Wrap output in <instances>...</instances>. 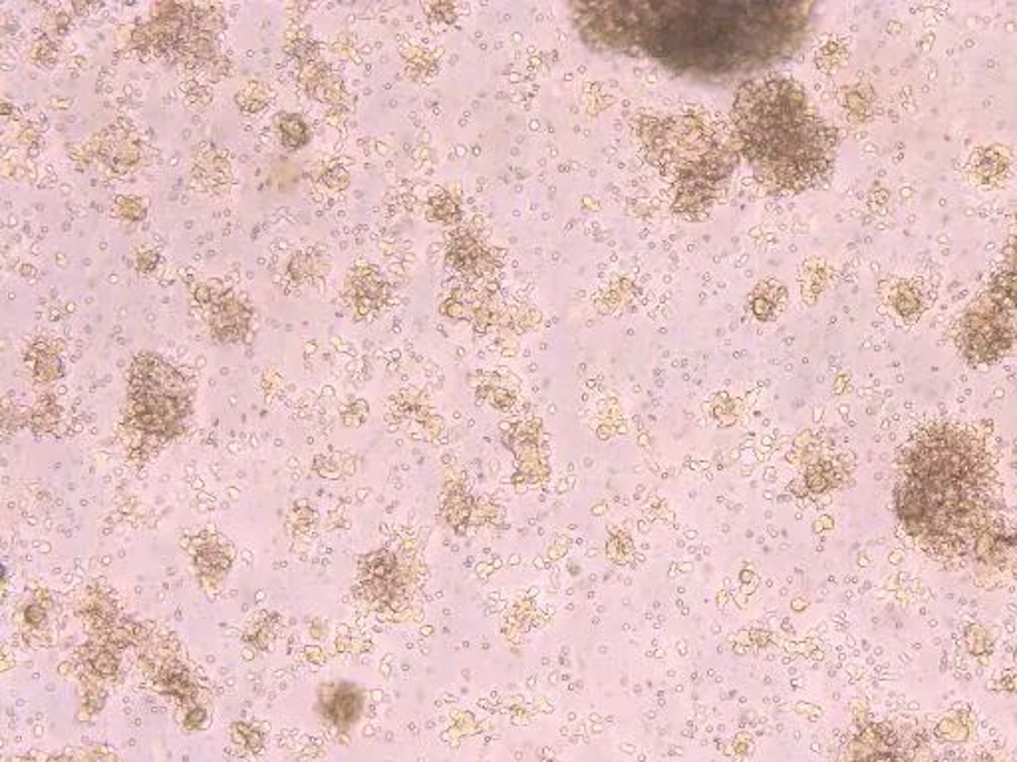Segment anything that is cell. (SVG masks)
Listing matches in <instances>:
<instances>
[{"label":"cell","instance_id":"obj_15","mask_svg":"<svg viewBox=\"0 0 1017 762\" xmlns=\"http://www.w3.org/2000/svg\"><path fill=\"white\" fill-rule=\"evenodd\" d=\"M306 94L311 95L312 100L329 105L344 104V98H346L342 78L336 72H332V70L322 78L319 84H314L311 90H306Z\"/></svg>","mask_w":1017,"mask_h":762},{"label":"cell","instance_id":"obj_28","mask_svg":"<svg viewBox=\"0 0 1017 762\" xmlns=\"http://www.w3.org/2000/svg\"><path fill=\"white\" fill-rule=\"evenodd\" d=\"M37 140H38L37 130H34V128H30V125H27V128H24V130L20 132V135H19L20 145H32V143L37 142Z\"/></svg>","mask_w":1017,"mask_h":762},{"label":"cell","instance_id":"obj_21","mask_svg":"<svg viewBox=\"0 0 1017 762\" xmlns=\"http://www.w3.org/2000/svg\"><path fill=\"white\" fill-rule=\"evenodd\" d=\"M32 60L38 67H52L57 62V44L52 38L44 37L38 40L32 48Z\"/></svg>","mask_w":1017,"mask_h":762},{"label":"cell","instance_id":"obj_13","mask_svg":"<svg viewBox=\"0 0 1017 762\" xmlns=\"http://www.w3.org/2000/svg\"><path fill=\"white\" fill-rule=\"evenodd\" d=\"M326 273V263L321 253L316 251H299L289 261V274L294 283H309L316 281Z\"/></svg>","mask_w":1017,"mask_h":762},{"label":"cell","instance_id":"obj_27","mask_svg":"<svg viewBox=\"0 0 1017 762\" xmlns=\"http://www.w3.org/2000/svg\"><path fill=\"white\" fill-rule=\"evenodd\" d=\"M158 264H160V254L155 253V251H143L135 258V268L142 274L153 273L158 268Z\"/></svg>","mask_w":1017,"mask_h":762},{"label":"cell","instance_id":"obj_23","mask_svg":"<svg viewBox=\"0 0 1017 762\" xmlns=\"http://www.w3.org/2000/svg\"><path fill=\"white\" fill-rule=\"evenodd\" d=\"M130 47L138 52H148V50H153V37H151V30L148 24H140L132 29V38H130Z\"/></svg>","mask_w":1017,"mask_h":762},{"label":"cell","instance_id":"obj_12","mask_svg":"<svg viewBox=\"0 0 1017 762\" xmlns=\"http://www.w3.org/2000/svg\"><path fill=\"white\" fill-rule=\"evenodd\" d=\"M29 364L34 377L42 384L54 382L62 376V362L47 342H37L34 346H30Z\"/></svg>","mask_w":1017,"mask_h":762},{"label":"cell","instance_id":"obj_17","mask_svg":"<svg viewBox=\"0 0 1017 762\" xmlns=\"http://www.w3.org/2000/svg\"><path fill=\"white\" fill-rule=\"evenodd\" d=\"M189 24L199 32L215 34L223 27V10L219 4H195Z\"/></svg>","mask_w":1017,"mask_h":762},{"label":"cell","instance_id":"obj_22","mask_svg":"<svg viewBox=\"0 0 1017 762\" xmlns=\"http://www.w3.org/2000/svg\"><path fill=\"white\" fill-rule=\"evenodd\" d=\"M321 181L332 191H344L350 185V173L344 167L334 165V167L322 171Z\"/></svg>","mask_w":1017,"mask_h":762},{"label":"cell","instance_id":"obj_3","mask_svg":"<svg viewBox=\"0 0 1017 762\" xmlns=\"http://www.w3.org/2000/svg\"><path fill=\"white\" fill-rule=\"evenodd\" d=\"M732 122L745 160L772 191H807L833 167L837 133L793 80L762 78L744 84L735 95Z\"/></svg>","mask_w":1017,"mask_h":762},{"label":"cell","instance_id":"obj_5","mask_svg":"<svg viewBox=\"0 0 1017 762\" xmlns=\"http://www.w3.org/2000/svg\"><path fill=\"white\" fill-rule=\"evenodd\" d=\"M130 392H148V394H168V396L185 397L191 399L193 387L188 377L181 374L175 366L155 354H140L133 359L128 374Z\"/></svg>","mask_w":1017,"mask_h":762},{"label":"cell","instance_id":"obj_24","mask_svg":"<svg viewBox=\"0 0 1017 762\" xmlns=\"http://www.w3.org/2000/svg\"><path fill=\"white\" fill-rule=\"evenodd\" d=\"M67 27H68L67 12H52V14H48L47 22H44V29H47V37L52 38V40H54V37H57V34L58 37H60V34H64V30H67Z\"/></svg>","mask_w":1017,"mask_h":762},{"label":"cell","instance_id":"obj_4","mask_svg":"<svg viewBox=\"0 0 1017 762\" xmlns=\"http://www.w3.org/2000/svg\"><path fill=\"white\" fill-rule=\"evenodd\" d=\"M360 588L367 602L380 606H396L404 598L407 580L400 570L396 556L387 550H377L364 556L359 568Z\"/></svg>","mask_w":1017,"mask_h":762},{"label":"cell","instance_id":"obj_26","mask_svg":"<svg viewBox=\"0 0 1017 762\" xmlns=\"http://www.w3.org/2000/svg\"><path fill=\"white\" fill-rule=\"evenodd\" d=\"M233 734H235L236 743L243 744V746L251 749V751H256V749L261 746V736L254 733L253 729H245V727L239 725L235 727Z\"/></svg>","mask_w":1017,"mask_h":762},{"label":"cell","instance_id":"obj_18","mask_svg":"<svg viewBox=\"0 0 1017 762\" xmlns=\"http://www.w3.org/2000/svg\"><path fill=\"white\" fill-rule=\"evenodd\" d=\"M115 209L120 219L128 223H143L148 217V205L142 199L120 197L115 201Z\"/></svg>","mask_w":1017,"mask_h":762},{"label":"cell","instance_id":"obj_29","mask_svg":"<svg viewBox=\"0 0 1017 762\" xmlns=\"http://www.w3.org/2000/svg\"><path fill=\"white\" fill-rule=\"evenodd\" d=\"M551 762H555V761H551Z\"/></svg>","mask_w":1017,"mask_h":762},{"label":"cell","instance_id":"obj_14","mask_svg":"<svg viewBox=\"0 0 1017 762\" xmlns=\"http://www.w3.org/2000/svg\"><path fill=\"white\" fill-rule=\"evenodd\" d=\"M195 565L201 575H225L231 565V558L218 542H201L195 550Z\"/></svg>","mask_w":1017,"mask_h":762},{"label":"cell","instance_id":"obj_20","mask_svg":"<svg viewBox=\"0 0 1017 762\" xmlns=\"http://www.w3.org/2000/svg\"><path fill=\"white\" fill-rule=\"evenodd\" d=\"M330 68L322 60H314L309 64H302L299 72V82L304 85V90H311L312 85L319 84L324 75L329 74Z\"/></svg>","mask_w":1017,"mask_h":762},{"label":"cell","instance_id":"obj_9","mask_svg":"<svg viewBox=\"0 0 1017 762\" xmlns=\"http://www.w3.org/2000/svg\"><path fill=\"white\" fill-rule=\"evenodd\" d=\"M92 153L113 171H128L142 161V145L123 130H105L92 143Z\"/></svg>","mask_w":1017,"mask_h":762},{"label":"cell","instance_id":"obj_10","mask_svg":"<svg viewBox=\"0 0 1017 762\" xmlns=\"http://www.w3.org/2000/svg\"><path fill=\"white\" fill-rule=\"evenodd\" d=\"M191 175L201 191L213 193V195L226 193V189L231 187V181H233L231 163L218 148H205L199 151L198 158L193 161Z\"/></svg>","mask_w":1017,"mask_h":762},{"label":"cell","instance_id":"obj_7","mask_svg":"<svg viewBox=\"0 0 1017 762\" xmlns=\"http://www.w3.org/2000/svg\"><path fill=\"white\" fill-rule=\"evenodd\" d=\"M316 709L330 725L336 727L340 731H349L362 715L364 697L362 691L349 681L330 683L321 689Z\"/></svg>","mask_w":1017,"mask_h":762},{"label":"cell","instance_id":"obj_25","mask_svg":"<svg viewBox=\"0 0 1017 762\" xmlns=\"http://www.w3.org/2000/svg\"><path fill=\"white\" fill-rule=\"evenodd\" d=\"M193 298H195L199 304L213 306V304L221 298V292L215 291V288L211 286V283H199L195 284V288H193Z\"/></svg>","mask_w":1017,"mask_h":762},{"label":"cell","instance_id":"obj_19","mask_svg":"<svg viewBox=\"0 0 1017 762\" xmlns=\"http://www.w3.org/2000/svg\"><path fill=\"white\" fill-rule=\"evenodd\" d=\"M286 52H289L292 58H296V60L301 62L302 67V64H309V62L319 60V52H321V48H319V44H316L312 38L296 37L292 38L291 42H289Z\"/></svg>","mask_w":1017,"mask_h":762},{"label":"cell","instance_id":"obj_1","mask_svg":"<svg viewBox=\"0 0 1017 762\" xmlns=\"http://www.w3.org/2000/svg\"><path fill=\"white\" fill-rule=\"evenodd\" d=\"M578 30L594 47L651 58L699 78H732L789 57L809 7L795 2H611L581 4Z\"/></svg>","mask_w":1017,"mask_h":762},{"label":"cell","instance_id":"obj_2","mask_svg":"<svg viewBox=\"0 0 1017 762\" xmlns=\"http://www.w3.org/2000/svg\"><path fill=\"white\" fill-rule=\"evenodd\" d=\"M994 477L988 449L976 435L933 425L914 435L898 457L896 517L934 558L968 556L998 508Z\"/></svg>","mask_w":1017,"mask_h":762},{"label":"cell","instance_id":"obj_11","mask_svg":"<svg viewBox=\"0 0 1017 762\" xmlns=\"http://www.w3.org/2000/svg\"><path fill=\"white\" fill-rule=\"evenodd\" d=\"M276 128H279L281 145H283L284 150L299 151L311 142V125L302 118L301 113H281L279 120H276Z\"/></svg>","mask_w":1017,"mask_h":762},{"label":"cell","instance_id":"obj_16","mask_svg":"<svg viewBox=\"0 0 1017 762\" xmlns=\"http://www.w3.org/2000/svg\"><path fill=\"white\" fill-rule=\"evenodd\" d=\"M269 102H271L269 90L261 82H254V80L241 85L235 94V104L239 105L241 112L245 113L261 112L269 105Z\"/></svg>","mask_w":1017,"mask_h":762},{"label":"cell","instance_id":"obj_8","mask_svg":"<svg viewBox=\"0 0 1017 762\" xmlns=\"http://www.w3.org/2000/svg\"><path fill=\"white\" fill-rule=\"evenodd\" d=\"M209 328L219 344L243 342L251 328V311L233 292L221 294L209 312Z\"/></svg>","mask_w":1017,"mask_h":762},{"label":"cell","instance_id":"obj_6","mask_svg":"<svg viewBox=\"0 0 1017 762\" xmlns=\"http://www.w3.org/2000/svg\"><path fill=\"white\" fill-rule=\"evenodd\" d=\"M390 296V286L382 274L370 266L352 268L344 283V301L360 318L380 311Z\"/></svg>","mask_w":1017,"mask_h":762}]
</instances>
